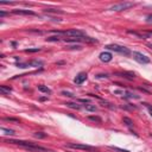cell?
<instances>
[{
  "label": "cell",
  "mask_w": 152,
  "mask_h": 152,
  "mask_svg": "<svg viewBox=\"0 0 152 152\" xmlns=\"http://www.w3.org/2000/svg\"><path fill=\"white\" fill-rule=\"evenodd\" d=\"M105 48H106L107 50L115 51V52H119V54L125 55V56H130L131 55V50L129 49V48L123 46V45H119V44H108Z\"/></svg>",
  "instance_id": "6da1fadb"
},
{
  "label": "cell",
  "mask_w": 152,
  "mask_h": 152,
  "mask_svg": "<svg viewBox=\"0 0 152 152\" xmlns=\"http://www.w3.org/2000/svg\"><path fill=\"white\" fill-rule=\"evenodd\" d=\"M134 4L133 3H120V4H117V5H113L109 7V11H125V10H129L131 7H133Z\"/></svg>",
  "instance_id": "7a4b0ae2"
},
{
  "label": "cell",
  "mask_w": 152,
  "mask_h": 152,
  "mask_svg": "<svg viewBox=\"0 0 152 152\" xmlns=\"http://www.w3.org/2000/svg\"><path fill=\"white\" fill-rule=\"evenodd\" d=\"M133 58L137 61L138 63H140V64H147V63H150V57H147L146 55H144L141 52H138V51H134L132 54Z\"/></svg>",
  "instance_id": "3957f363"
},
{
  "label": "cell",
  "mask_w": 152,
  "mask_h": 152,
  "mask_svg": "<svg viewBox=\"0 0 152 152\" xmlns=\"http://www.w3.org/2000/svg\"><path fill=\"white\" fill-rule=\"evenodd\" d=\"M67 146L70 149H76V150H83V151H95V147L84 145V144H76V143H69L67 144Z\"/></svg>",
  "instance_id": "277c9868"
},
{
  "label": "cell",
  "mask_w": 152,
  "mask_h": 152,
  "mask_svg": "<svg viewBox=\"0 0 152 152\" xmlns=\"http://www.w3.org/2000/svg\"><path fill=\"white\" fill-rule=\"evenodd\" d=\"M6 143H10V144H14V145H18L21 146L24 149H29L31 146L35 145V143H31V141H24V140H15V139H9Z\"/></svg>",
  "instance_id": "5b68a950"
},
{
  "label": "cell",
  "mask_w": 152,
  "mask_h": 152,
  "mask_svg": "<svg viewBox=\"0 0 152 152\" xmlns=\"http://www.w3.org/2000/svg\"><path fill=\"white\" fill-rule=\"evenodd\" d=\"M99 58H100V61L107 63V62H110V61H112L113 56H112V54L108 52V51H103V52H101V54L99 55Z\"/></svg>",
  "instance_id": "8992f818"
},
{
  "label": "cell",
  "mask_w": 152,
  "mask_h": 152,
  "mask_svg": "<svg viewBox=\"0 0 152 152\" xmlns=\"http://www.w3.org/2000/svg\"><path fill=\"white\" fill-rule=\"evenodd\" d=\"M87 80V74L86 73H80V74H77V76L74 78V82H75V84H77V86H80V84H82L84 81Z\"/></svg>",
  "instance_id": "52a82bcc"
},
{
  "label": "cell",
  "mask_w": 152,
  "mask_h": 152,
  "mask_svg": "<svg viewBox=\"0 0 152 152\" xmlns=\"http://www.w3.org/2000/svg\"><path fill=\"white\" fill-rule=\"evenodd\" d=\"M13 14H19V15H36V13L31 10H14L12 12Z\"/></svg>",
  "instance_id": "ba28073f"
},
{
  "label": "cell",
  "mask_w": 152,
  "mask_h": 152,
  "mask_svg": "<svg viewBox=\"0 0 152 152\" xmlns=\"http://www.w3.org/2000/svg\"><path fill=\"white\" fill-rule=\"evenodd\" d=\"M118 76L120 77H124V78H127V80H130V81H132V80H134V74L132 73H117Z\"/></svg>",
  "instance_id": "9c48e42d"
},
{
  "label": "cell",
  "mask_w": 152,
  "mask_h": 152,
  "mask_svg": "<svg viewBox=\"0 0 152 152\" xmlns=\"http://www.w3.org/2000/svg\"><path fill=\"white\" fill-rule=\"evenodd\" d=\"M38 90L42 92V93H45V94H51V89L50 88H48L46 86H38Z\"/></svg>",
  "instance_id": "30bf717a"
},
{
  "label": "cell",
  "mask_w": 152,
  "mask_h": 152,
  "mask_svg": "<svg viewBox=\"0 0 152 152\" xmlns=\"http://www.w3.org/2000/svg\"><path fill=\"white\" fill-rule=\"evenodd\" d=\"M66 105L69 107V108H73V109H81V106L78 105V103H76V102H67Z\"/></svg>",
  "instance_id": "8fae6325"
},
{
  "label": "cell",
  "mask_w": 152,
  "mask_h": 152,
  "mask_svg": "<svg viewBox=\"0 0 152 152\" xmlns=\"http://www.w3.org/2000/svg\"><path fill=\"white\" fill-rule=\"evenodd\" d=\"M1 132H3V134H5V135H14V134H15V132H14L13 130L5 129V127H1Z\"/></svg>",
  "instance_id": "7c38bea8"
},
{
  "label": "cell",
  "mask_w": 152,
  "mask_h": 152,
  "mask_svg": "<svg viewBox=\"0 0 152 152\" xmlns=\"http://www.w3.org/2000/svg\"><path fill=\"white\" fill-rule=\"evenodd\" d=\"M44 12L46 13H56V14H63V11L57 10V9H45Z\"/></svg>",
  "instance_id": "4fadbf2b"
},
{
  "label": "cell",
  "mask_w": 152,
  "mask_h": 152,
  "mask_svg": "<svg viewBox=\"0 0 152 152\" xmlns=\"http://www.w3.org/2000/svg\"><path fill=\"white\" fill-rule=\"evenodd\" d=\"M11 88H7L5 86H0V92H1L3 95H7V94H10L11 93Z\"/></svg>",
  "instance_id": "5bb4252c"
},
{
  "label": "cell",
  "mask_w": 152,
  "mask_h": 152,
  "mask_svg": "<svg viewBox=\"0 0 152 152\" xmlns=\"http://www.w3.org/2000/svg\"><path fill=\"white\" fill-rule=\"evenodd\" d=\"M30 67H43L44 63L42 61H32V62H29Z\"/></svg>",
  "instance_id": "9a60e30c"
},
{
  "label": "cell",
  "mask_w": 152,
  "mask_h": 152,
  "mask_svg": "<svg viewBox=\"0 0 152 152\" xmlns=\"http://www.w3.org/2000/svg\"><path fill=\"white\" fill-rule=\"evenodd\" d=\"M84 108H86V110H88V112H95L98 108L95 107V105H90V103H88V105H84Z\"/></svg>",
  "instance_id": "2e32d148"
},
{
  "label": "cell",
  "mask_w": 152,
  "mask_h": 152,
  "mask_svg": "<svg viewBox=\"0 0 152 152\" xmlns=\"http://www.w3.org/2000/svg\"><path fill=\"white\" fill-rule=\"evenodd\" d=\"M60 41H61V38L58 36H51L46 38V42H60Z\"/></svg>",
  "instance_id": "e0dca14e"
},
{
  "label": "cell",
  "mask_w": 152,
  "mask_h": 152,
  "mask_svg": "<svg viewBox=\"0 0 152 152\" xmlns=\"http://www.w3.org/2000/svg\"><path fill=\"white\" fill-rule=\"evenodd\" d=\"M124 123H125L127 126H129L130 129H131V127L133 126V121H132V120H131L130 118H127V117H124Z\"/></svg>",
  "instance_id": "ac0fdd59"
},
{
  "label": "cell",
  "mask_w": 152,
  "mask_h": 152,
  "mask_svg": "<svg viewBox=\"0 0 152 152\" xmlns=\"http://www.w3.org/2000/svg\"><path fill=\"white\" fill-rule=\"evenodd\" d=\"M88 119L92 120V121H96V123H101L102 121L101 118L100 117H96V115H89V117H88Z\"/></svg>",
  "instance_id": "d6986e66"
},
{
  "label": "cell",
  "mask_w": 152,
  "mask_h": 152,
  "mask_svg": "<svg viewBox=\"0 0 152 152\" xmlns=\"http://www.w3.org/2000/svg\"><path fill=\"white\" fill-rule=\"evenodd\" d=\"M109 149H112V150H114V151H117V152H130L129 150H125V149H120V147H118V146H109Z\"/></svg>",
  "instance_id": "ffe728a7"
},
{
  "label": "cell",
  "mask_w": 152,
  "mask_h": 152,
  "mask_svg": "<svg viewBox=\"0 0 152 152\" xmlns=\"http://www.w3.org/2000/svg\"><path fill=\"white\" fill-rule=\"evenodd\" d=\"M68 49H70V50H75V49H77V50H80V49H82V46L80 45V44H75V45H69V46H67Z\"/></svg>",
  "instance_id": "44dd1931"
},
{
  "label": "cell",
  "mask_w": 152,
  "mask_h": 152,
  "mask_svg": "<svg viewBox=\"0 0 152 152\" xmlns=\"http://www.w3.org/2000/svg\"><path fill=\"white\" fill-rule=\"evenodd\" d=\"M62 95H64V96H68V98H75V95H74L73 93H69V92H66V90L62 92Z\"/></svg>",
  "instance_id": "7402d4cb"
},
{
  "label": "cell",
  "mask_w": 152,
  "mask_h": 152,
  "mask_svg": "<svg viewBox=\"0 0 152 152\" xmlns=\"http://www.w3.org/2000/svg\"><path fill=\"white\" fill-rule=\"evenodd\" d=\"M35 137H36V138H45L46 134L43 133V132H37V133H35Z\"/></svg>",
  "instance_id": "603a6c76"
},
{
  "label": "cell",
  "mask_w": 152,
  "mask_h": 152,
  "mask_svg": "<svg viewBox=\"0 0 152 152\" xmlns=\"http://www.w3.org/2000/svg\"><path fill=\"white\" fill-rule=\"evenodd\" d=\"M17 67L18 68H29L30 64L29 63H17Z\"/></svg>",
  "instance_id": "cb8c5ba5"
},
{
  "label": "cell",
  "mask_w": 152,
  "mask_h": 152,
  "mask_svg": "<svg viewBox=\"0 0 152 152\" xmlns=\"http://www.w3.org/2000/svg\"><path fill=\"white\" fill-rule=\"evenodd\" d=\"M41 51V48H35V49H26L25 52H38Z\"/></svg>",
  "instance_id": "d4e9b609"
},
{
  "label": "cell",
  "mask_w": 152,
  "mask_h": 152,
  "mask_svg": "<svg viewBox=\"0 0 152 152\" xmlns=\"http://www.w3.org/2000/svg\"><path fill=\"white\" fill-rule=\"evenodd\" d=\"M5 121H14V123H19L17 119H13V118H4Z\"/></svg>",
  "instance_id": "484cf974"
},
{
  "label": "cell",
  "mask_w": 152,
  "mask_h": 152,
  "mask_svg": "<svg viewBox=\"0 0 152 152\" xmlns=\"http://www.w3.org/2000/svg\"><path fill=\"white\" fill-rule=\"evenodd\" d=\"M146 23H149V24H152V14H149L147 17H146Z\"/></svg>",
  "instance_id": "4316f807"
},
{
  "label": "cell",
  "mask_w": 152,
  "mask_h": 152,
  "mask_svg": "<svg viewBox=\"0 0 152 152\" xmlns=\"http://www.w3.org/2000/svg\"><path fill=\"white\" fill-rule=\"evenodd\" d=\"M146 107H147V109H149V112H150V114H151V117H152V106L151 105H149V103H144Z\"/></svg>",
  "instance_id": "83f0119b"
},
{
  "label": "cell",
  "mask_w": 152,
  "mask_h": 152,
  "mask_svg": "<svg viewBox=\"0 0 152 152\" xmlns=\"http://www.w3.org/2000/svg\"><path fill=\"white\" fill-rule=\"evenodd\" d=\"M78 102H82V103H89V100H88V99H78Z\"/></svg>",
  "instance_id": "f1b7e54d"
},
{
  "label": "cell",
  "mask_w": 152,
  "mask_h": 152,
  "mask_svg": "<svg viewBox=\"0 0 152 152\" xmlns=\"http://www.w3.org/2000/svg\"><path fill=\"white\" fill-rule=\"evenodd\" d=\"M96 77H98V78H102V77H108V75H107V74H105V75H103V74H99V75H96Z\"/></svg>",
  "instance_id": "f546056e"
},
{
  "label": "cell",
  "mask_w": 152,
  "mask_h": 152,
  "mask_svg": "<svg viewBox=\"0 0 152 152\" xmlns=\"http://www.w3.org/2000/svg\"><path fill=\"white\" fill-rule=\"evenodd\" d=\"M6 14H7L6 12H4V11H0V17H5Z\"/></svg>",
  "instance_id": "4dcf8cb0"
},
{
  "label": "cell",
  "mask_w": 152,
  "mask_h": 152,
  "mask_svg": "<svg viewBox=\"0 0 152 152\" xmlns=\"http://www.w3.org/2000/svg\"><path fill=\"white\" fill-rule=\"evenodd\" d=\"M48 100V96H42V98H39V101H45Z\"/></svg>",
  "instance_id": "1f68e13d"
},
{
  "label": "cell",
  "mask_w": 152,
  "mask_h": 152,
  "mask_svg": "<svg viewBox=\"0 0 152 152\" xmlns=\"http://www.w3.org/2000/svg\"><path fill=\"white\" fill-rule=\"evenodd\" d=\"M147 33V36H151L152 35V31H149V32H146Z\"/></svg>",
  "instance_id": "d6a6232c"
},
{
  "label": "cell",
  "mask_w": 152,
  "mask_h": 152,
  "mask_svg": "<svg viewBox=\"0 0 152 152\" xmlns=\"http://www.w3.org/2000/svg\"><path fill=\"white\" fill-rule=\"evenodd\" d=\"M147 46H149V48H150V49H151V50H152V44H149V45H147Z\"/></svg>",
  "instance_id": "836d02e7"
}]
</instances>
